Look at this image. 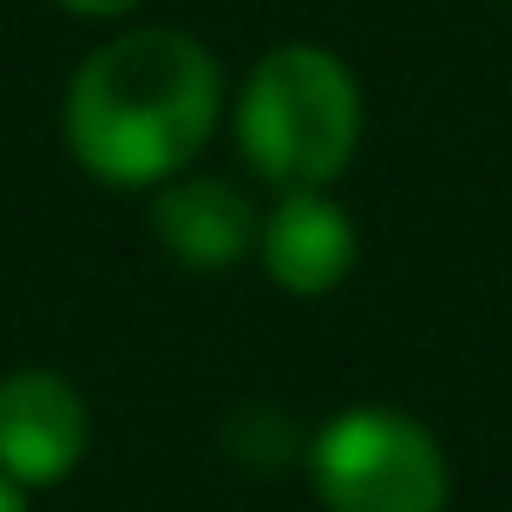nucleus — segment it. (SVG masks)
I'll use <instances>...</instances> for the list:
<instances>
[{"label": "nucleus", "mask_w": 512, "mask_h": 512, "mask_svg": "<svg viewBox=\"0 0 512 512\" xmlns=\"http://www.w3.org/2000/svg\"><path fill=\"white\" fill-rule=\"evenodd\" d=\"M0 512H27V493L14 480H0Z\"/></svg>", "instance_id": "8"}, {"label": "nucleus", "mask_w": 512, "mask_h": 512, "mask_svg": "<svg viewBox=\"0 0 512 512\" xmlns=\"http://www.w3.org/2000/svg\"><path fill=\"white\" fill-rule=\"evenodd\" d=\"M355 217L329 191H276V204L256 224V263L283 296H329L355 270Z\"/></svg>", "instance_id": "6"}, {"label": "nucleus", "mask_w": 512, "mask_h": 512, "mask_svg": "<svg viewBox=\"0 0 512 512\" xmlns=\"http://www.w3.org/2000/svg\"><path fill=\"white\" fill-rule=\"evenodd\" d=\"M256 204L243 184L211 178V171H178L151 191V237L158 250L197 276H224L256 250Z\"/></svg>", "instance_id": "5"}, {"label": "nucleus", "mask_w": 512, "mask_h": 512, "mask_svg": "<svg viewBox=\"0 0 512 512\" xmlns=\"http://www.w3.org/2000/svg\"><path fill=\"white\" fill-rule=\"evenodd\" d=\"M53 7H66V14H79V20H125V14H138L145 0H53Z\"/></svg>", "instance_id": "7"}, {"label": "nucleus", "mask_w": 512, "mask_h": 512, "mask_svg": "<svg viewBox=\"0 0 512 512\" xmlns=\"http://www.w3.org/2000/svg\"><path fill=\"white\" fill-rule=\"evenodd\" d=\"M309 486L329 512H447V453L407 407H342L309 440Z\"/></svg>", "instance_id": "3"}, {"label": "nucleus", "mask_w": 512, "mask_h": 512, "mask_svg": "<svg viewBox=\"0 0 512 512\" xmlns=\"http://www.w3.org/2000/svg\"><path fill=\"white\" fill-rule=\"evenodd\" d=\"M230 132L243 165L270 191H329L368 132L355 66L316 40H283L243 73L230 99Z\"/></svg>", "instance_id": "2"}, {"label": "nucleus", "mask_w": 512, "mask_h": 512, "mask_svg": "<svg viewBox=\"0 0 512 512\" xmlns=\"http://www.w3.org/2000/svg\"><path fill=\"white\" fill-rule=\"evenodd\" d=\"M224 119V73L184 27H125L66 79V151L112 191H158L197 165Z\"/></svg>", "instance_id": "1"}, {"label": "nucleus", "mask_w": 512, "mask_h": 512, "mask_svg": "<svg viewBox=\"0 0 512 512\" xmlns=\"http://www.w3.org/2000/svg\"><path fill=\"white\" fill-rule=\"evenodd\" d=\"M92 453V401L60 368H7L0 375V480L20 493L60 486Z\"/></svg>", "instance_id": "4"}]
</instances>
